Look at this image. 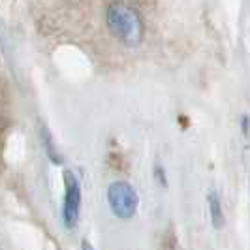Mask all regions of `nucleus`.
<instances>
[{"label":"nucleus","mask_w":250,"mask_h":250,"mask_svg":"<svg viewBox=\"0 0 250 250\" xmlns=\"http://www.w3.org/2000/svg\"><path fill=\"white\" fill-rule=\"evenodd\" d=\"M109 28L115 36H119L126 43H138L141 38V23H139L136 12L128 10L126 6L115 4L107 13Z\"/></svg>","instance_id":"1"},{"label":"nucleus","mask_w":250,"mask_h":250,"mask_svg":"<svg viewBox=\"0 0 250 250\" xmlns=\"http://www.w3.org/2000/svg\"><path fill=\"white\" fill-rule=\"evenodd\" d=\"M109 205L121 218H130L138 209V194L128 183H115L109 187Z\"/></svg>","instance_id":"2"},{"label":"nucleus","mask_w":250,"mask_h":250,"mask_svg":"<svg viewBox=\"0 0 250 250\" xmlns=\"http://www.w3.org/2000/svg\"><path fill=\"white\" fill-rule=\"evenodd\" d=\"M79 205H81L79 183H77L75 177L68 171V173H66V201H64V222H66L68 228L75 226V222H77Z\"/></svg>","instance_id":"3"},{"label":"nucleus","mask_w":250,"mask_h":250,"mask_svg":"<svg viewBox=\"0 0 250 250\" xmlns=\"http://www.w3.org/2000/svg\"><path fill=\"white\" fill-rule=\"evenodd\" d=\"M211 213H213L214 226H216V228H220L222 222H224V218L220 216V203H218V200H216V196H214V194H211Z\"/></svg>","instance_id":"4"}]
</instances>
